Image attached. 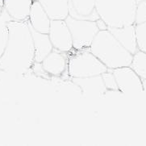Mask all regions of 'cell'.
<instances>
[{
	"mask_svg": "<svg viewBox=\"0 0 146 146\" xmlns=\"http://www.w3.org/2000/svg\"><path fill=\"white\" fill-rule=\"evenodd\" d=\"M7 37L0 54V70L22 74L35 62V48L28 20L10 19L6 22Z\"/></svg>",
	"mask_w": 146,
	"mask_h": 146,
	"instance_id": "1",
	"label": "cell"
},
{
	"mask_svg": "<svg viewBox=\"0 0 146 146\" xmlns=\"http://www.w3.org/2000/svg\"><path fill=\"white\" fill-rule=\"evenodd\" d=\"M89 49L108 70L130 66L132 63L133 54L118 41L109 29L96 34Z\"/></svg>",
	"mask_w": 146,
	"mask_h": 146,
	"instance_id": "2",
	"label": "cell"
},
{
	"mask_svg": "<svg viewBox=\"0 0 146 146\" xmlns=\"http://www.w3.org/2000/svg\"><path fill=\"white\" fill-rule=\"evenodd\" d=\"M137 0H95L94 9L109 28L135 24Z\"/></svg>",
	"mask_w": 146,
	"mask_h": 146,
	"instance_id": "3",
	"label": "cell"
},
{
	"mask_svg": "<svg viewBox=\"0 0 146 146\" xmlns=\"http://www.w3.org/2000/svg\"><path fill=\"white\" fill-rule=\"evenodd\" d=\"M77 52L69 57L68 74L72 78L102 75L108 70V67L90 49Z\"/></svg>",
	"mask_w": 146,
	"mask_h": 146,
	"instance_id": "4",
	"label": "cell"
},
{
	"mask_svg": "<svg viewBox=\"0 0 146 146\" xmlns=\"http://www.w3.org/2000/svg\"><path fill=\"white\" fill-rule=\"evenodd\" d=\"M70 31L73 48L76 51L89 49L90 44L99 32L96 21L74 18L68 15L65 19Z\"/></svg>",
	"mask_w": 146,
	"mask_h": 146,
	"instance_id": "5",
	"label": "cell"
},
{
	"mask_svg": "<svg viewBox=\"0 0 146 146\" xmlns=\"http://www.w3.org/2000/svg\"><path fill=\"white\" fill-rule=\"evenodd\" d=\"M120 93L137 94L145 91L143 80L132 70L131 66H123L111 70Z\"/></svg>",
	"mask_w": 146,
	"mask_h": 146,
	"instance_id": "6",
	"label": "cell"
},
{
	"mask_svg": "<svg viewBox=\"0 0 146 146\" xmlns=\"http://www.w3.org/2000/svg\"><path fill=\"white\" fill-rule=\"evenodd\" d=\"M48 36L54 49L63 52H70L74 49L70 31L65 19L51 20Z\"/></svg>",
	"mask_w": 146,
	"mask_h": 146,
	"instance_id": "7",
	"label": "cell"
},
{
	"mask_svg": "<svg viewBox=\"0 0 146 146\" xmlns=\"http://www.w3.org/2000/svg\"><path fill=\"white\" fill-rule=\"evenodd\" d=\"M66 53L53 48L40 63L43 70L50 75L56 77L62 75L66 70H68L69 57Z\"/></svg>",
	"mask_w": 146,
	"mask_h": 146,
	"instance_id": "8",
	"label": "cell"
},
{
	"mask_svg": "<svg viewBox=\"0 0 146 146\" xmlns=\"http://www.w3.org/2000/svg\"><path fill=\"white\" fill-rule=\"evenodd\" d=\"M51 20L40 2L33 0L28 19L29 24L39 33L48 34Z\"/></svg>",
	"mask_w": 146,
	"mask_h": 146,
	"instance_id": "9",
	"label": "cell"
},
{
	"mask_svg": "<svg viewBox=\"0 0 146 146\" xmlns=\"http://www.w3.org/2000/svg\"><path fill=\"white\" fill-rule=\"evenodd\" d=\"M95 0H69L70 15L78 19L96 21L99 19L94 9Z\"/></svg>",
	"mask_w": 146,
	"mask_h": 146,
	"instance_id": "10",
	"label": "cell"
},
{
	"mask_svg": "<svg viewBox=\"0 0 146 146\" xmlns=\"http://www.w3.org/2000/svg\"><path fill=\"white\" fill-rule=\"evenodd\" d=\"M73 82L80 87L83 94L89 96H101L107 92L102 75L92 76L86 78H72Z\"/></svg>",
	"mask_w": 146,
	"mask_h": 146,
	"instance_id": "11",
	"label": "cell"
},
{
	"mask_svg": "<svg viewBox=\"0 0 146 146\" xmlns=\"http://www.w3.org/2000/svg\"><path fill=\"white\" fill-rule=\"evenodd\" d=\"M108 29L118 41L132 54L138 51L135 24L121 28H109Z\"/></svg>",
	"mask_w": 146,
	"mask_h": 146,
	"instance_id": "12",
	"label": "cell"
},
{
	"mask_svg": "<svg viewBox=\"0 0 146 146\" xmlns=\"http://www.w3.org/2000/svg\"><path fill=\"white\" fill-rule=\"evenodd\" d=\"M29 27L31 29L35 48V62L40 64L43 60L53 50V46L49 39L48 34L39 33L33 29L30 24Z\"/></svg>",
	"mask_w": 146,
	"mask_h": 146,
	"instance_id": "13",
	"label": "cell"
},
{
	"mask_svg": "<svg viewBox=\"0 0 146 146\" xmlns=\"http://www.w3.org/2000/svg\"><path fill=\"white\" fill-rule=\"evenodd\" d=\"M33 0H4V10L11 19L28 20Z\"/></svg>",
	"mask_w": 146,
	"mask_h": 146,
	"instance_id": "14",
	"label": "cell"
},
{
	"mask_svg": "<svg viewBox=\"0 0 146 146\" xmlns=\"http://www.w3.org/2000/svg\"><path fill=\"white\" fill-rule=\"evenodd\" d=\"M50 19H66L70 15L69 0H38Z\"/></svg>",
	"mask_w": 146,
	"mask_h": 146,
	"instance_id": "15",
	"label": "cell"
},
{
	"mask_svg": "<svg viewBox=\"0 0 146 146\" xmlns=\"http://www.w3.org/2000/svg\"><path fill=\"white\" fill-rule=\"evenodd\" d=\"M131 68L142 80H146V52L138 50L133 54Z\"/></svg>",
	"mask_w": 146,
	"mask_h": 146,
	"instance_id": "16",
	"label": "cell"
},
{
	"mask_svg": "<svg viewBox=\"0 0 146 146\" xmlns=\"http://www.w3.org/2000/svg\"><path fill=\"white\" fill-rule=\"evenodd\" d=\"M138 50L146 52V22L135 24Z\"/></svg>",
	"mask_w": 146,
	"mask_h": 146,
	"instance_id": "17",
	"label": "cell"
},
{
	"mask_svg": "<svg viewBox=\"0 0 146 146\" xmlns=\"http://www.w3.org/2000/svg\"><path fill=\"white\" fill-rule=\"evenodd\" d=\"M146 22V0H137L135 24H140Z\"/></svg>",
	"mask_w": 146,
	"mask_h": 146,
	"instance_id": "18",
	"label": "cell"
},
{
	"mask_svg": "<svg viewBox=\"0 0 146 146\" xmlns=\"http://www.w3.org/2000/svg\"><path fill=\"white\" fill-rule=\"evenodd\" d=\"M102 78H103V81L107 90H111V91H119L117 82L111 70H108L104 73L102 74Z\"/></svg>",
	"mask_w": 146,
	"mask_h": 146,
	"instance_id": "19",
	"label": "cell"
},
{
	"mask_svg": "<svg viewBox=\"0 0 146 146\" xmlns=\"http://www.w3.org/2000/svg\"><path fill=\"white\" fill-rule=\"evenodd\" d=\"M96 24H97V26H98V28H99V31L108 29V26L107 25V24L104 22L103 19H100V18L96 20Z\"/></svg>",
	"mask_w": 146,
	"mask_h": 146,
	"instance_id": "20",
	"label": "cell"
},
{
	"mask_svg": "<svg viewBox=\"0 0 146 146\" xmlns=\"http://www.w3.org/2000/svg\"><path fill=\"white\" fill-rule=\"evenodd\" d=\"M0 7L4 9V0H0Z\"/></svg>",
	"mask_w": 146,
	"mask_h": 146,
	"instance_id": "21",
	"label": "cell"
}]
</instances>
